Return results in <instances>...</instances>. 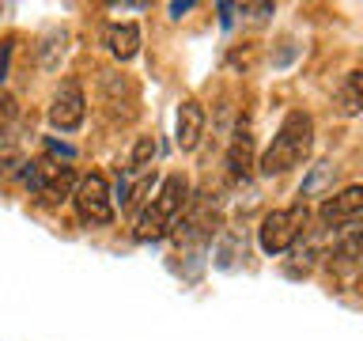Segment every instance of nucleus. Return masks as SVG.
<instances>
[{"label":"nucleus","instance_id":"obj_4","mask_svg":"<svg viewBox=\"0 0 363 341\" xmlns=\"http://www.w3.org/2000/svg\"><path fill=\"white\" fill-rule=\"evenodd\" d=\"M72 205H76L79 220L91 224V227L113 224V193L106 186V175H99V170H91V175H84L76 182Z\"/></svg>","mask_w":363,"mask_h":341},{"label":"nucleus","instance_id":"obj_6","mask_svg":"<svg viewBox=\"0 0 363 341\" xmlns=\"http://www.w3.org/2000/svg\"><path fill=\"white\" fill-rule=\"evenodd\" d=\"M318 220L322 227H345V224H363V182L356 186H345L340 193H333L329 201H322L318 209Z\"/></svg>","mask_w":363,"mask_h":341},{"label":"nucleus","instance_id":"obj_14","mask_svg":"<svg viewBox=\"0 0 363 341\" xmlns=\"http://www.w3.org/2000/svg\"><path fill=\"white\" fill-rule=\"evenodd\" d=\"M155 152H159L155 136H136V144H133V152H129V170H133V175H144L147 163L155 159Z\"/></svg>","mask_w":363,"mask_h":341},{"label":"nucleus","instance_id":"obj_5","mask_svg":"<svg viewBox=\"0 0 363 341\" xmlns=\"http://www.w3.org/2000/svg\"><path fill=\"white\" fill-rule=\"evenodd\" d=\"M87 118V95H84V84H79L76 76H68L61 87H57V95L50 102V125L61 133H76L79 125Z\"/></svg>","mask_w":363,"mask_h":341},{"label":"nucleus","instance_id":"obj_15","mask_svg":"<svg viewBox=\"0 0 363 341\" xmlns=\"http://www.w3.org/2000/svg\"><path fill=\"white\" fill-rule=\"evenodd\" d=\"M16 118H19V102H16V95H11V91H0V136H4L11 125H16Z\"/></svg>","mask_w":363,"mask_h":341},{"label":"nucleus","instance_id":"obj_7","mask_svg":"<svg viewBox=\"0 0 363 341\" xmlns=\"http://www.w3.org/2000/svg\"><path fill=\"white\" fill-rule=\"evenodd\" d=\"M363 258V224H345L333 232V247H329V266L333 269H352Z\"/></svg>","mask_w":363,"mask_h":341},{"label":"nucleus","instance_id":"obj_10","mask_svg":"<svg viewBox=\"0 0 363 341\" xmlns=\"http://www.w3.org/2000/svg\"><path fill=\"white\" fill-rule=\"evenodd\" d=\"M106 45L118 61H133V57L140 53V27H136V23H110Z\"/></svg>","mask_w":363,"mask_h":341},{"label":"nucleus","instance_id":"obj_19","mask_svg":"<svg viewBox=\"0 0 363 341\" xmlns=\"http://www.w3.org/2000/svg\"><path fill=\"white\" fill-rule=\"evenodd\" d=\"M0 45H4V42H0Z\"/></svg>","mask_w":363,"mask_h":341},{"label":"nucleus","instance_id":"obj_2","mask_svg":"<svg viewBox=\"0 0 363 341\" xmlns=\"http://www.w3.org/2000/svg\"><path fill=\"white\" fill-rule=\"evenodd\" d=\"M186 201H189V178L186 175H167L159 193L147 201V209L140 212V220H136V239H140V243H155V239L170 235L178 227V216L186 209Z\"/></svg>","mask_w":363,"mask_h":341},{"label":"nucleus","instance_id":"obj_3","mask_svg":"<svg viewBox=\"0 0 363 341\" xmlns=\"http://www.w3.org/2000/svg\"><path fill=\"white\" fill-rule=\"evenodd\" d=\"M306 220H311V209L299 201L291 205V209H272L265 212V220H261L257 227V243L265 254H284V250H291L295 243H299V235L306 232Z\"/></svg>","mask_w":363,"mask_h":341},{"label":"nucleus","instance_id":"obj_12","mask_svg":"<svg viewBox=\"0 0 363 341\" xmlns=\"http://www.w3.org/2000/svg\"><path fill=\"white\" fill-rule=\"evenodd\" d=\"M65 42H68V34H65V31H50V34L42 38V45H38V65L45 68V72H53V68L61 65Z\"/></svg>","mask_w":363,"mask_h":341},{"label":"nucleus","instance_id":"obj_9","mask_svg":"<svg viewBox=\"0 0 363 341\" xmlns=\"http://www.w3.org/2000/svg\"><path fill=\"white\" fill-rule=\"evenodd\" d=\"M250 170H254V133H250V125H238L231 136V148H227V175L238 182Z\"/></svg>","mask_w":363,"mask_h":341},{"label":"nucleus","instance_id":"obj_16","mask_svg":"<svg viewBox=\"0 0 363 341\" xmlns=\"http://www.w3.org/2000/svg\"><path fill=\"white\" fill-rule=\"evenodd\" d=\"M23 159L19 156H0V175H19Z\"/></svg>","mask_w":363,"mask_h":341},{"label":"nucleus","instance_id":"obj_17","mask_svg":"<svg viewBox=\"0 0 363 341\" xmlns=\"http://www.w3.org/2000/svg\"><path fill=\"white\" fill-rule=\"evenodd\" d=\"M182 11H193V0H174V4H170V16L174 19H182Z\"/></svg>","mask_w":363,"mask_h":341},{"label":"nucleus","instance_id":"obj_13","mask_svg":"<svg viewBox=\"0 0 363 341\" xmlns=\"http://www.w3.org/2000/svg\"><path fill=\"white\" fill-rule=\"evenodd\" d=\"M333 175H337V167H333V163H314V170L303 178L299 197H314V193L329 190V186H333Z\"/></svg>","mask_w":363,"mask_h":341},{"label":"nucleus","instance_id":"obj_1","mask_svg":"<svg viewBox=\"0 0 363 341\" xmlns=\"http://www.w3.org/2000/svg\"><path fill=\"white\" fill-rule=\"evenodd\" d=\"M314 148V118L306 110H291L280 121L277 136H272L269 152L261 156V175H284V170L299 167Z\"/></svg>","mask_w":363,"mask_h":341},{"label":"nucleus","instance_id":"obj_18","mask_svg":"<svg viewBox=\"0 0 363 341\" xmlns=\"http://www.w3.org/2000/svg\"><path fill=\"white\" fill-rule=\"evenodd\" d=\"M45 148H50V152H57V156H65V159H72V156H76L68 144H57V141H45Z\"/></svg>","mask_w":363,"mask_h":341},{"label":"nucleus","instance_id":"obj_8","mask_svg":"<svg viewBox=\"0 0 363 341\" xmlns=\"http://www.w3.org/2000/svg\"><path fill=\"white\" fill-rule=\"evenodd\" d=\"M204 125H208V118H204V107L197 99H186L178 107V121H174V141L182 152H193V148L201 144L204 136Z\"/></svg>","mask_w":363,"mask_h":341},{"label":"nucleus","instance_id":"obj_11","mask_svg":"<svg viewBox=\"0 0 363 341\" xmlns=\"http://www.w3.org/2000/svg\"><path fill=\"white\" fill-rule=\"evenodd\" d=\"M337 114H340V118H356V114H363V68H352V72L340 80V87H337Z\"/></svg>","mask_w":363,"mask_h":341}]
</instances>
